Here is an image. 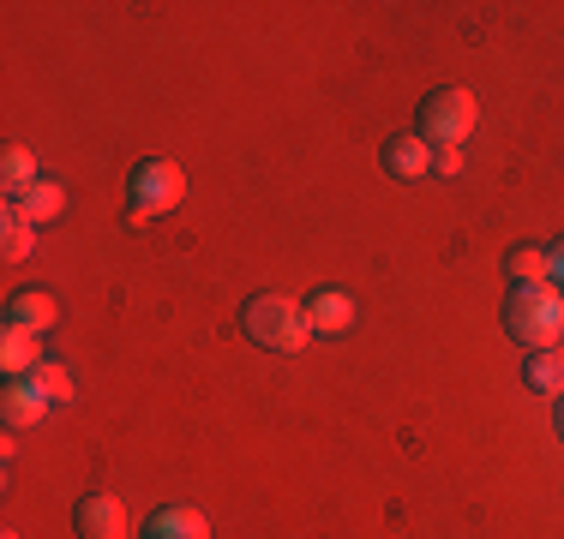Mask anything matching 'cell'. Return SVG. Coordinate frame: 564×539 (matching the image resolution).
<instances>
[{"label": "cell", "instance_id": "obj_1", "mask_svg": "<svg viewBox=\"0 0 564 539\" xmlns=\"http://www.w3.org/2000/svg\"><path fill=\"white\" fill-rule=\"evenodd\" d=\"M240 336H247L252 348H264V354H301V348L313 342V323H306L301 300L264 288V294H252V300L240 306Z\"/></svg>", "mask_w": 564, "mask_h": 539}, {"label": "cell", "instance_id": "obj_2", "mask_svg": "<svg viewBox=\"0 0 564 539\" xmlns=\"http://www.w3.org/2000/svg\"><path fill=\"white\" fill-rule=\"evenodd\" d=\"M505 336L510 342H522L534 354V348H558L564 336V294L553 282H529V288H510L505 300Z\"/></svg>", "mask_w": 564, "mask_h": 539}, {"label": "cell", "instance_id": "obj_3", "mask_svg": "<svg viewBox=\"0 0 564 539\" xmlns=\"http://www.w3.org/2000/svg\"><path fill=\"white\" fill-rule=\"evenodd\" d=\"M475 120H480L475 90L445 85V90H426V97H421V120H414V132H421L433 151H463L468 132H475Z\"/></svg>", "mask_w": 564, "mask_h": 539}, {"label": "cell", "instance_id": "obj_4", "mask_svg": "<svg viewBox=\"0 0 564 539\" xmlns=\"http://www.w3.org/2000/svg\"><path fill=\"white\" fill-rule=\"evenodd\" d=\"M181 198H186V174H181V162H169V156H144L139 168L127 174V228H139V222H151V216L174 210Z\"/></svg>", "mask_w": 564, "mask_h": 539}, {"label": "cell", "instance_id": "obj_5", "mask_svg": "<svg viewBox=\"0 0 564 539\" xmlns=\"http://www.w3.org/2000/svg\"><path fill=\"white\" fill-rule=\"evenodd\" d=\"M73 534L78 539H127V504L115 492H85L73 504Z\"/></svg>", "mask_w": 564, "mask_h": 539}, {"label": "cell", "instance_id": "obj_6", "mask_svg": "<svg viewBox=\"0 0 564 539\" xmlns=\"http://www.w3.org/2000/svg\"><path fill=\"white\" fill-rule=\"evenodd\" d=\"M48 408H55V402H48V389L36 384V372L31 377H7V389H0V420H7V431L36 426Z\"/></svg>", "mask_w": 564, "mask_h": 539}, {"label": "cell", "instance_id": "obj_7", "mask_svg": "<svg viewBox=\"0 0 564 539\" xmlns=\"http://www.w3.org/2000/svg\"><path fill=\"white\" fill-rule=\"evenodd\" d=\"M306 323H313V336H348L355 330V294L348 288H313L306 294Z\"/></svg>", "mask_w": 564, "mask_h": 539}, {"label": "cell", "instance_id": "obj_8", "mask_svg": "<svg viewBox=\"0 0 564 539\" xmlns=\"http://www.w3.org/2000/svg\"><path fill=\"white\" fill-rule=\"evenodd\" d=\"M384 174L391 180H421V174H433V144L421 139V132H397V139H384Z\"/></svg>", "mask_w": 564, "mask_h": 539}, {"label": "cell", "instance_id": "obj_9", "mask_svg": "<svg viewBox=\"0 0 564 539\" xmlns=\"http://www.w3.org/2000/svg\"><path fill=\"white\" fill-rule=\"evenodd\" d=\"M66 210V186L61 180H48V174H43V180H31V186H24V193H12L7 198V216H24V222H55V216Z\"/></svg>", "mask_w": 564, "mask_h": 539}, {"label": "cell", "instance_id": "obj_10", "mask_svg": "<svg viewBox=\"0 0 564 539\" xmlns=\"http://www.w3.org/2000/svg\"><path fill=\"white\" fill-rule=\"evenodd\" d=\"M139 539H210V521L198 504H163L151 521H144Z\"/></svg>", "mask_w": 564, "mask_h": 539}, {"label": "cell", "instance_id": "obj_11", "mask_svg": "<svg viewBox=\"0 0 564 539\" xmlns=\"http://www.w3.org/2000/svg\"><path fill=\"white\" fill-rule=\"evenodd\" d=\"M55 318H61V300H55L48 288H19V294L7 300V323H19V330H36V336H43Z\"/></svg>", "mask_w": 564, "mask_h": 539}, {"label": "cell", "instance_id": "obj_12", "mask_svg": "<svg viewBox=\"0 0 564 539\" xmlns=\"http://www.w3.org/2000/svg\"><path fill=\"white\" fill-rule=\"evenodd\" d=\"M0 366H7V377H31L43 366V336L7 323V336H0Z\"/></svg>", "mask_w": 564, "mask_h": 539}, {"label": "cell", "instance_id": "obj_13", "mask_svg": "<svg viewBox=\"0 0 564 539\" xmlns=\"http://www.w3.org/2000/svg\"><path fill=\"white\" fill-rule=\"evenodd\" d=\"M522 384L534 389V396H564V348H534L529 360H522Z\"/></svg>", "mask_w": 564, "mask_h": 539}, {"label": "cell", "instance_id": "obj_14", "mask_svg": "<svg viewBox=\"0 0 564 539\" xmlns=\"http://www.w3.org/2000/svg\"><path fill=\"white\" fill-rule=\"evenodd\" d=\"M505 276H510V288H529V282H553L546 246H510V252H505Z\"/></svg>", "mask_w": 564, "mask_h": 539}, {"label": "cell", "instance_id": "obj_15", "mask_svg": "<svg viewBox=\"0 0 564 539\" xmlns=\"http://www.w3.org/2000/svg\"><path fill=\"white\" fill-rule=\"evenodd\" d=\"M0 168H7V198H12V193H24L31 180H43V174H36V156L24 151V144H7V156H0Z\"/></svg>", "mask_w": 564, "mask_h": 539}, {"label": "cell", "instance_id": "obj_16", "mask_svg": "<svg viewBox=\"0 0 564 539\" xmlns=\"http://www.w3.org/2000/svg\"><path fill=\"white\" fill-rule=\"evenodd\" d=\"M36 246V228L24 222V216H7V264H24Z\"/></svg>", "mask_w": 564, "mask_h": 539}, {"label": "cell", "instance_id": "obj_17", "mask_svg": "<svg viewBox=\"0 0 564 539\" xmlns=\"http://www.w3.org/2000/svg\"><path fill=\"white\" fill-rule=\"evenodd\" d=\"M36 384L48 389V402H73V377H66V366H55V360L36 366Z\"/></svg>", "mask_w": 564, "mask_h": 539}, {"label": "cell", "instance_id": "obj_18", "mask_svg": "<svg viewBox=\"0 0 564 539\" xmlns=\"http://www.w3.org/2000/svg\"><path fill=\"white\" fill-rule=\"evenodd\" d=\"M433 174H463V151H433Z\"/></svg>", "mask_w": 564, "mask_h": 539}, {"label": "cell", "instance_id": "obj_19", "mask_svg": "<svg viewBox=\"0 0 564 539\" xmlns=\"http://www.w3.org/2000/svg\"><path fill=\"white\" fill-rule=\"evenodd\" d=\"M546 264H553V288L564 294V240H553V246H546Z\"/></svg>", "mask_w": 564, "mask_h": 539}, {"label": "cell", "instance_id": "obj_20", "mask_svg": "<svg viewBox=\"0 0 564 539\" xmlns=\"http://www.w3.org/2000/svg\"><path fill=\"white\" fill-rule=\"evenodd\" d=\"M558 438H564V396H558Z\"/></svg>", "mask_w": 564, "mask_h": 539}, {"label": "cell", "instance_id": "obj_21", "mask_svg": "<svg viewBox=\"0 0 564 539\" xmlns=\"http://www.w3.org/2000/svg\"><path fill=\"white\" fill-rule=\"evenodd\" d=\"M0 539H19V534H12V528H7V534H0Z\"/></svg>", "mask_w": 564, "mask_h": 539}]
</instances>
